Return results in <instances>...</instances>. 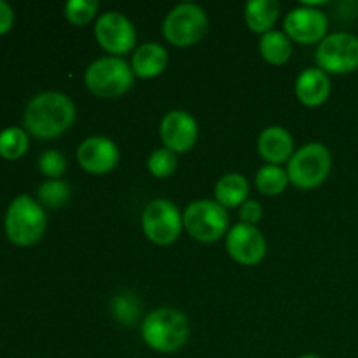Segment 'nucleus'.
<instances>
[{"label":"nucleus","mask_w":358,"mask_h":358,"mask_svg":"<svg viewBox=\"0 0 358 358\" xmlns=\"http://www.w3.org/2000/svg\"><path fill=\"white\" fill-rule=\"evenodd\" d=\"M48 219L35 199L21 194L10 203L6 213V233L14 245L30 247L44 236Z\"/></svg>","instance_id":"3"},{"label":"nucleus","mask_w":358,"mask_h":358,"mask_svg":"<svg viewBox=\"0 0 358 358\" xmlns=\"http://www.w3.org/2000/svg\"><path fill=\"white\" fill-rule=\"evenodd\" d=\"M14 23V13L10 9L9 3L0 2V35L7 34L13 28Z\"/></svg>","instance_id":"29"},{"label":"nucleus","mask_w":358,"mask_h":358,"mask_svg":"<svg viewBox=\"0 0 358 358\" xmlns=\"http://www.w3.org/2000/svg\"><path fill=\"white\" fill-rule=\"evenodd\" d=\"M38 166H41V171L45 177L58 178L65 173L66 161L63 157V154L58 152V150H48V152L42 154L41 161H38Z\"/></svg>","instance_id":"27"},{"label":"nucleus","mask_w":358,"mask_h":358,"mask_svg":"<svg viewBox=\"0 0 358 358\" xmlns=\"http://www.w3.org/2000/svg\"><path fill=\"white\" fill-rule=\"evenodd\" d=\"M331 152L322 143H310L304 145L290 157L287 175L289 182H292L299 189H315L324 184L331 171Z\"/></svg>","instance_id":"5"},{"label":"nucleus","mask_w":358,"mask_h":358,"mask_svg":"<svg viewBox=\"0 0 358 358\" xmlns=\"http://www.w3.org/2000/svg\"><path fill=\"white\" fill-rule=\"evenodd\" d=\"M161 140L175 154L187 152L198 140V122L185 110L168 112L161 121Z\"/></svg>","instance_id":"13"},{"label":"nucleus","mask_w":358,"mask_h":358,"mask_svg":"<svg viewBox=\"0 0 358 358\" xmlns=\"http://www.w3.org/2000/svg\"><path fill=\"white\" fill-rule=\"evenodd\" d=\"M94 35L98 44L110 55H126L136 42L135 28L128 17L117 10H108L98 17Z\"/></svg>","instance_id":"10"},{"label":"nucleus","mask_w":358,"mask_h":358,"mask_svg":"<svg viewBox=\"0 0 358 358\" xmlns=\"http://www.w3.org/2000/svg\"><path fill=\"white\" fill-rule=\"evenodd\" d=\"M177 154L173 150L166 149H157L150 154L149 161H147V166H149V171L157 178H166L177 170Z\"/></svg>","instance_id":"25"},{"label":"nucleus","mask_w":358,"mask_h":358,"mask_svg":"<svg viewBox=\"0 0 358 358\" xmlns=\"http://www.w3.org/2000/svg\"><path fill=\"white\" fill-rule=\"evenodd\" d=\"M248 191H250V185L243 175L227 173L215 185L217 203L224 208H234L247 201Z\"/></svg>","instance_id":"19"},{"label":"nucleus","mask_w":358,"mask_h":358,"mask_svg":"<svg viewBox=\"0 0 358 358\" xmlns=\"http://www.w3.org/2000/svg\"><path fill=\"white\" fill-rule=\"evenodd\" d=\"M227 252L236 262L243 266H255L264 259L266 240L261 231L250 224H236L226 240Z\"/></svg>","instance_id":"11"},{"label":"nucleus","mask_w":358,"mask_h":358,"mask_svg":"<svg viewBox=\"0 0 358 358\" xmlns=\"http://www.w3.org/2000/svg\"><path fill=\"white\" fill-rule=\"evenodd\" d=\"M283 24L289 38L299 44H315L325 38L329 21L322 10L303 6L290 10Z\"/></svg>","instance_id":"12"},{"label":"nucleus","mask_w":358,"mask_h":358,"mask_svg":"<svg viewBox=\"0 0 358 358\" xmlns=\"http://www.w3.org/2000/svg\"><path fill=\"white\" fill-rule=\"evenodd\" d=\"M142 227L152 243L171 245L180 236L184 219L173 203L166 199H154L143 210Z\"/></svg>","instance_id":"8"},{"label":"nucleus","mask_w":358,"mask_h":358,"mask_svg":"<svg viewBox=\"0 0 358 358\" xmlns=\"http://www.w3.org/2000/svg\"><path fill=\"white\" fill-rule=\"evenodd\" d=\"M135 73L121 58L107 56L91 63L86 70V86L98 98H117L131 87Z\"/></svg>","instance_id":"4"},{"label":"nucleus","mask_w":358,"mask_h":358,"mask_svg":"<svg viewBox=\"0 0 358 358\" xmlns=\"http://www.w3.org/2000/svg\"><path fill=\"white\" fill-rule=\"evenodd\" d=\"M257 147L262 159L275 166L290 161V157L294 156V138L282 126L266 128L259 136Z\"/></svg>","instance_id":"15"},{"label":"nucleus","mask_w":358,"mask_h":358,"mask_svg":"<svg viewBox=\"0 0 358 358\" xmlns=\"http://www.w3.org/2000/svg\"><path fill=\"white\" fill-rule=\"evenodd\" d=\"M112 313L121 324L133 325L140 317V301L131 292H122L112 301Z\"/></svg>","instance_id":"24"},{"label":"nucleus","mask_w":358,"mask_h":358,"mask_svg":"<svg viewBox=\"0 0 358 358\" xmlns=\"http://www.w3.org/2000/svg\"><path fill=\"white\" fill-rule=\"evenodd\" d=\"M318 69L331 73H350L358 69V37L346 31L332 34L317 49Z\"/></svg>","instance_id":"9"},{"label":"nucleus","mask_w":358,"mask_h":358,"mask_svg":"<svg viewBox=\"0 0 358 358\" xmlns=\"http://www.w3.org/2000/svg\"><path fill=\"white\" fill-rule=\"evenodd\" d=\"M208 31V17L196 3H180L170 10L163 23V35L177 48H189Z\"/></svg>","instance_id":"6"},{"label":"nucleus","mask_w":358,"mask_h":358,"mask_svg":"<svg viewBox=\"0 0 358 358\" xmlns=\"http://www.w3.org/2000/svg\"><path fill=\"white\" fill-rule=\"evenodd\" d=\"M280 16V3L276 0H252L245 6V21L255 34H268Z\"/></svg>","instance_id":"18"},{"label":"nucleus","mask_w":358,"mask_h":358,"mask_svg":"<svg viewBox=\"0 0 358 358\" xmlns=\"http://www.w3.org/2000/svg\"><path fill=\"white\" fill-rule=\"evenodd\" d=\"M240 219L243 224H250V226H254V224H257L259 220L262 219V206L259 205L257 201H254V199L245 201L240 210Z\"/></svg>","instance_id":"28"},{"label":"nucleus","mask_w":358,"mask_h":358,"mask_svg":"<svg viewBox=\"0 0 358 358\" xmlns=\"http://www.w3.org/2000/svg\"><path fill=\"white\" fill-rule=\"evenodd\" d=\"M77 161L87 173L103 175L115 168L119 161V150L110 138L90 136L77 149Z\"/></svg>","instance_id":"14"},{"label":"nucleus","mask_w":358,"mask_h":358,"mask_svg":"<svg viewBox=\"0 0 358 358\" xmlns=\"http://www.w3.org/2000/svg\"><path fill=\"white\" fill-rule=\"evenodd\" d=\"M168 65V52L163 45L154 44V42H147L136 49L135 56H133L131 69L135 76L140 79H152L159 73L164 72Z\"/></svg>","instance_id":"17"},{"label":"nucleus","mask_w":358,"mask_h":358,"mask_svg":"<svg viewBox=\"0 0 358 358\" xmlns=\"http://www.w3.org/2000/svg\"><path fill=\"white\" fill-rule=\"evenodd\" d=\"M142 338L154 352L175 353L187 343V317L173 308H159L143 320Z\"/></svg>","instance_id":"2"},{"label":"nucleus","mask_w":358,"mask_h":358,"mask_svg":"<svg viewBox=\"0 0 358 358\" xmlns=\"http://www.w3.org/2000/svg\"><path fill=\"white\" fill-rule=\"evenodd\" d=\"M182 219H184V227L187 233L201 243H213L220 240L227 231V222H229L226 208L210 199L191 203L185 208Z\"/></svg>","instance_id":"7"},{"label":"nucleus","mask_w":358,"mask_h":358,"mask_svg":"<svg viewBox=\"0 0 358 358\" xmlns=\"http://www.w3.org/2000/svg\"><path fill=\"white\" fill-rule=\"evenodd\" d=\"M259 51H261L262 58L271 65H283L292 56V44L285 34L271 30L262 35L261 42H259Z\"/></svg>","instance_id":"20"},{"label":"nucleus","mask_w":358,"mask_h":358,"mask_svg":"<svg viewBox=\"0 0 358 358\" xmlns=\"http://www.w3.org/2000/svg\"><path fill=\"white\" fill-rule=\"evenodd\" d=\"M299 358H322V357H318V355H311V353H310V355H303V357H299Z\"/></svg>","instance_id":"30"},{"label":"nucleus","mask_w":358,"mask_h":358,"mask_svg":"<svg viewBox=\"0 0 358 358\" xmlns=\"http://www.w3.org/2000/svg\"><path fill=\"white\" fill-rule=\"evenodd\" d=\"M98 13L96 0H70L65 6V16L70 23L83 27L87 24Z\"/></svg>","instance_id":"26"},{"label":"nucleus","mask_w":358,"mask_h":358,"mask_svg":"<svg viewBox=\"0 0 358 358\" xmlns=\"http://www.w3.org/2000/svg\"><path fill=\"white\" fill-rule=\"evenodd\" d=\"M76 107L66 94L45 91L31 98L24 110V126L35 138H55L72 128Z\"/></svg>","instance_id":"1"},{"label":"nucleus","mask_w":358,"mask_h":358,"mask_svg":"<svg viewBox=\"0 0 358 358\" xmlns=\"http://www.w3.org/2000/svg\"><path fill=\"white\" fill-rule=\"evenodd\" d=\"M296 94L306 107H320L331 94V80L320 69H306L296 80Z\"/></svg>","instance_id":"16"},{"label":"nucleus","mask_w":358,"mask_h":358,"mask_svg":"<svg viewBox=\"0 0 358 358\" xmlns=\"http://www.w3.org/2000/svg\"><path fill=\"white\" fill-rule=\"evenodd\" d=\"M28 150V136L20 128H7L0 133V156L6 159H20Z\"/></svg>","instance_id":"22"},{"label":"nucleus","mask_w":358,"mask_h":358,"mask_svg":"<svg viewBox=\"0 0 358 358\" xmlns=\"http://www.w3.org/2000/svg\"><path fill=\"white\" fill-rule=\"evenodd\" d=\"M255 184L257 189L266 196H278L285 191L287 184H289V175L285 170L275 164H268L262 166L255 175Z\"/></svg>","instance_id":"21"},{"label":"nucleus","mask_w":358,"mask_h":358,"mask_svg":"<svg viewBox=\"0 0 358 358\" xmlns=\"http://www.w3.org/2000/svg\"><path fill=\"white\" fill-rule=\"evenodd\" d=\"M38 199L48 208H62L70 199L69 184L62 180H49L38 187Z\"/></svg>","instance_id":"23"}]
</instances>
